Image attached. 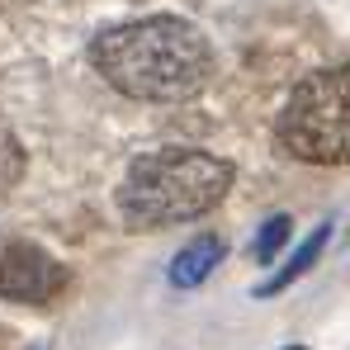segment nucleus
Wrapping results in <instances>:
<instances>
[{
    "label": "nucleus",
    "mask_w": 350,
    "mask_h": 350,
    "mask_svg": "<svg viewBox=\"0 0 350 350\" xmlns=\"http://www.w3.org/2000/svg\"><path fill=\"white\" fill-rule=\"evenodd\" d=\"M275 137L293 161L308 166L350 161V62L312 71L293 85L275 118Z\"/></svg>",
    "instance_id": "nucleus-3"
},
{
    "label": "nucleus",
    "mask_w": 350,
    "mask_h": 350,
    "mask_svg": "<svg viewBox=\"0 0 350 350\" xmlns=\"http://www.w3.org/2000/svg\"><path fill=\"white\" fill-rule=\"evenodd\" d=\"M232 161L199 147H161L142 152L118 185V213L137 232H157L175 223H194L218 208L232 189Z\"/></svg>",
    "instance_id": "nucleus-2"
},
{
    "label": "nucleus",
    "mask_w": 350,
    "mask_h": 350,
    "mask_svg": "<svg viewBox=\"0 0 350 350\" xmlns=\"http://www.w3.org/2000/svg\"><path fill=\"white\" fill-rule=\"evenodd\" d=\"M33 350H48V346H33Z\"/></svg>",
    "instance_id": "nucleus-9"
},
{
    "label": "nucleus",
    "mask_w": 350,
    "mask_h": 350,
    "mask_svg": "<svg viewBox=\"0 0 350 350\" xmlns=\"http://www.w3.org/2000/svg\"><path fill=\"white\" fill-rule=\"evenodd\" d=\"M284 350H303V346H284Z\"/></svg>",
    "instance_id": "nucleus-8"
},
{
    "label": "nucleus",
    "mask_w": 350,
    "mask_h": 350,
    "mask_svg": "<svg viewBox=\"0 0 350 350\" xmlns=\"http://www.w3.org/2000/svg\"><path fill=\"white\" fill-rule=\"evenodd\" d=\"M327 241H332V223H322L317 232H312L308 241H303V246H298V251H293V260H289V265H284V270H280L275 280H265V284H260L256 293L265 298V293H280V289H289V284L298 280V275H308V270H312V265L322 260V246H327Z\"/></svg>",
    "instance_id": "nucleus-6"
},
{
    "label": "nucleus",
    "mask_w": 350,
    "mask_h": 350,
    "mask_svg": "<svg viewBox=\"0 0 350 350\" xmlns=\"http://www.w3.org/2000/svg\"><path fill=\"white\" fill-rule=\"evenodd\" d=\"M66 289V265L53 260L43 246L0 237V298L10 303H53Z\"/></svg>",
    "instance_id": "nucleus-4"
},
{
    "label": "nucleus",
    "mask_w": 350,
    "mask_h": 350,
    "mask_svg": "<svg viewBox=\"0 0 350 350\" xmlns=\"http://www.w3.org/2000/svg\"><path fill=\"white\" fill-rule=\"evenodd\" d=\"M289 237H293L289 213L270 218V223L260 228V237H256V260H260V265H270V260H275V251H284V246H289Z\"/></svg>",
    "instance_id": "nucleus-7"
},
{
    "label": "nucleus",
    "mask_w": 350,
    "mask_h": 350,
    "mask_svg": "<svg viewBox=\"0 0 350 350\" xmlns=\"http://www.w3.org/2000/svg\"><path fill=\"white\" fill-rule=\"evenodd\" d=\"M218 265H223V241L204 232V237H194L185 251H175V260H171V284H175V289H194V284H204Z\"/></svg>",
    "instance_id": "nucleus-5"
},
{
    "label": "nucleus",
    "mask_w": 350,
    "mask_h": 350,
    "mask_svg": "<svg viewBox=\"0 0 350 350\" xmlns=\"http://www.w3.org/2000/svg\"><path fill=\"white\" fill-rule=\"evenodd\" d=\"M90 66L128 100L175 105L213 81V48L189 19L152 14L105 29L90 43Z\"/></svg>",
    "instance_id": "nucleus-1"
}]
</instances>
